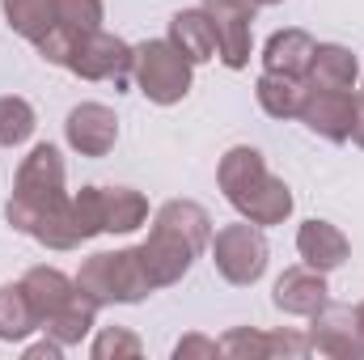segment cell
I'll return each mask as SVG.
<instances>
[{
    "instance_id": "ac0fdd59",
    "label": "cell",
    "mask_w": 364,
    "mask_h": 360,
    "mask_svg": "<svg viewBox=\"0 0 364 360\" xmlns=\"http://www.w3.org/2000/svg\"><path fill=\"white\" fill-rule=\"evenodd\" d=\"M309 81L301 77H288V73H263L259 77V106L272 115V119H296L301 115V102H305Z\"/></svg>"
},
{
    "instance_id": "277c9868",
    "label": "cell",
    "mask_w": 364,
    "mask_h": 360,
    "mask_svg": "<svg viewBox=\"0 0 364 360\" xmlns=\"http://www.w3.org/2000/svg\"><path fill=\"white\" fill-rule=\"evenodd\" d=\"M77 288L93 297L97 305H110V301H140L153 292L149 284V271L140 263V250H102L90 255L81 271H77Z\"/></svg>"
},
{
    "instance_id": "d6986e66",
    "label": "cell",
    "mask_w": 364,
    "mask_h": 360,
    "mask_svg": "<svg viewBox=\"0 0 364 360\" xmlns=\"http://www.w3.org/2000/svg\"><path fill=\"white\" fill-rule=\"evenodd\" d=\"M93 318H97V301H93V297H85V292L77 288V292L68 297V305H60V309H55L43 327L51 331V339H60V344L68 348V344H81V339L90 335Z\"/></svg>"
},
{
    "instance_id": "52a82bcc",
    "label": "cell",
    "mask_w": 364,
    "mask_h": 360,
    "mask_svg": "<svg viewBox=\"0 0 364 360\" xmlns=\"http://www.w3.org/2000/svg\"><path fill=\"white\" fill-rule=\"evenodd\" d=\"M208 17L216 21V55L229 68H246L250 64V21L259 0H203Z\"/></svg>"
},
{
    "instance_id": "6da1fadb",
    "label": "cell",
    "mask_w": 364,
    "mask_h": 360,
    "mask_svg": "<svg viewBox=\"0 0 364 360\" xmlns=\"http://www.w3.org/2000/svg\"><path fill=\"white\" fill-rule=\"evenodd\" d=\"M212 242V221L199 203L191 199H170L157 221H153V233L149 242L140 246V263L149 271V284L153 288H170L174 280L186 275L191 259Z\"/></svg>"
},
{
    "instance_id": "1f68e13d",
    "label": "cell",
    "mask_w": 364,
    "mask_h": 360,
    "mask_svg": "<svg viewBox=\"0 0 364 360\" xmlns=\"http://www.w3.org/2000/svg\"><path fill=\"white\" fill-rule=\"evenodd\" d=\"M356 318H360V327H364V305H360V309H356Z\"/></svg>"
},
{
    "instance_id": "5b68a950",
    "label": "cell",
    "mask_w": 364,
    "mask_h": 360,
    "mask_svg": "<svg viewBox=\"0 0 364 360\" xmlns=\"http://www.w3.org/2000/svg\"><path fill=\"white\" fill-rule=\"evenodd\" d=\"M132 73H136L140 93L149 102H157V106H174L191 90V60L182 55L170 38L140 43L132 51Z\"/></svg>"
},
{
    "instance_id": "4316f807",
    "label": "cell",
    "mask_w": 364,
    "mask_h": 360,
    "mask_svg": "<svg viewBox=\"0 0 364 360\" xmlns=\"http://www.w3.org/2000/svg\"><path fill=\"white\" fill-rule=\"evenodd\" d=\"M220 352L225 356H272V335H259V331H233L220 339Z\"/></svg>"
},
{
    "instance_id": "603a6c76",
    "label": "cell",
    "mask_w": 364,
    "mask_h": 360,
    "mask_svg": "<svg viewBox=\"0 0 364 360\" xmlns=\"http://www.w3.org/2000/svg\"><path fill=\"white\" fill-rule=\"evenodd\" d=\"M34 136V106L26 97H0V149H17Z\"/></svg>"
},
{
    "instance_id": "2e32d148",
    "label": "cell",
    "mask_w": 364,
    "mask_h": 360,
    "mask_svg": "<svg viewBox=\"0 0 364 360\" xmlns=\"http://www.w3.org/2000/svg\"><path fill=\"white\" fill-rule=\"evenodd\" d=\"M356 55L339 43H318L314 51V64H309V85L314 90H352L356 85Z\"/></svg>"
},
{
    "instance_id": "cb8c5ba5",
    "label": "cell",
    "mask_w": 364,
    "mask_h": 360,
    "mask_svg": "<svg viewBox=\"0 0 364 360\" xmlns=\"http://www.w3.org/2000/svg\"><path fill=\"white\" fill-rule=\"evenodd\" d=\"M73 221L81 229V242L106 229V203H102V186H85L77 199H73Z\"/></svg>"
},
{
    "instance_id": "484cf974",
    "label": "cell",
    "mask_w": 364,
    "mask_h": 360,
    "mask_svg": "<svg viewBox=\"0 0 364 360\" xmlns=\"http://www.w3.org/2000/svg\"><path fill=\"white\" fill-rule=\"evenodd\" d=\"M81 38H85V34H77V30H68V26H60V21H55V26H51L34 47L43 51V60H51V64H64V68H68V64H73V55H77V47H81Z\"/></svg>"
},
{
    "instance_id": "7a4b0ae2",
    "label": "cell",
    "mask_w": 364,
    "mask_h": 360,
    "mask_svg": "<svg viewBox=\"0 0 364 360\" xmlns=\"http://www.w3.org/2000/svg\"><path fill=\"white\" fill-rule=\"evenodd\" d=\"M216 179H220L225 199L246 221H255V225H279L292 212V191L267 170V162H263L259 149H246V144L229 149L220 157V174Z\"/></svg>"
},
{
    "instance_id": "9a60e30c",
    "label": "cell",
    "mask_w": 364,
    "mask_h": 360,
    "mask_svg": "<svg viewBox=\"0 0 364 360\" xmlns=\"http://www.w3.org/2000/svg\"><path fill=\"white\" fill-rule=\"evenodd\" d=\"M170 43L191 64H203L216 55V21L208 17V9H186L170 21Z\"/></svg>"
},
{
    "instance_id": "d6a6232c",
    "label": "cell",
    "mask_w": 364,
    "mask_h": 360,
    "mask_svg": "<svg viewBox=\"0 0 364 360\" xmlns=\"http://www.w3.org/2000/svg\"><path fill=\"white\" fill-rule=\"evenodd\" d=\"M259 4H279V0H259Z\"/></svg>"
},
{
    "instance_id": "7c38bea8",
    "label": "cell",
    "mask_w": 364,
    "mask_h": 360,
    "mask_svg": "<svg viewBox=\"0 0 364 360\" xmlns=\"http://www.w3.org/2000/svg\"><path fill=\"white\" fill-rule=\"evenodd\" d=\"M322 305H326V280H322V271L292 268V271H284V275L275 280V309L314 318Z\"/></svg>"
},
{
    "instance_id": "4dcf8cb0",
    "label": "cell",
    "mask_w": 364,
    "mask_h": 360,
    "mask_svg": "<svg viewBox=\"0 0 364 360\" xmlns=\"http://www.w3.org/2000/svg\"><path fill=\"white\" fill-rule=\"evenodd\" d=\"M352 140L364 149V97H356V119H352Z\"/></svg>"
},
{
    "instance_id": "5bb4252c",
    "label": "cell",
    "mask_w": 364,
    "mask_h": 360,
    "mask_svg": "<svg viewBox=\"0 0 364 360\" xmlns=\"http://www.w3.org/2000/svg\"><path fill=\"white\" fill-rule=\"evenodd\" d=\"M314 51L318 43L305 34V30H275L263 47V64L267 73H288V77H309V64H314Z\"/></svg>"
},
{
    "instance_id": "3957f363",
    "label": "cell",
    "mask_w": 364,
    "mask_h": 360,
    "mask_svg": "<svg viewBox=\"0 0 364 360\" xmlns=\"http://www.w3.org/2000/svg\"><path fill=\"white\" fill-rule=\"evenodd\" d=\"M60 199H68L64 195V162H60V149L34 144L30 157L17 170V186H13V199H9L4 216H9L13 229L34 233V225L43 221V212L55 208Z\"/></svg>"
},
{
    "instance_id": "8992f818",
    "label": "cell",
    "mask_w": 364,
    "mask_h": 360,
    "mask_svg": "<svg viewBox=\"0 0 364 360\" xmlns=\"http://www.w3.org/2000/svg\"><path fill=\"white\" fill-rule=\"evenodd\" d=\"M212 259H216V271L229 284H255L267 271V238H263V225L237 221V225L216 229Z\"/></svg>"
},
{
    "instance_id": "e0dca14e",
    "label": "cell",
    "mask_w": 364,
    "mask_h": 360,
    "mask_svg": "<svg viewBox=\"0 0 364 360\" xmlns=\"http://www.w3.org/2000/svg\"><path fill=\"white\" fill-rule=\"evenodd\" d=\"M21 288H26L38 322H47L60 305H68V297L77 292V280H68L64 271H55V268H30L26 280H21Z\"/></svg>"
},
{
    "instance_id": "44dd1931",
    "label": "cell",
    "mask_w": 364,
    "mask_h": 360,
    "mask_svg": "<svg viewBox=\"0 0 364 360\" xmlns=\"http://www.w3.org/2000/svg\"><path fill=\"white\" fill-rule=\"evenodd\" d=\"M4 21L21 38L38 43L55 26V0H4Z\"/></svg>"
},
{
    "instance_id": "ba28073f",
    "label": "cell",
    "mask_w": 364,
    "mask_h": 360,
    "mask_svg": "<svg viewBox=\"0 0 364 360\" xmlns=\"http://www.w3.org/2000/svg\"><path fill=\"white\" fill-rule=\"evenodd\" d=\"M309 348L322 356H343V360H360L364 356V327L356 318V309L348 305H322L314 314V331H309Z\"/></svg>"
},
{
    "instance_id": "30bf717a",
    "label": "cell",
    "mask_w": 364,
    "mask_h": 360,
    "mask_svg": "<svg viewBox=\"0 0 364 360\" xmlns=\"http://www.w3.org/2000/svg\"><path fill=\"white\" fill-rule=\"evenodd\" d=\"M68 68L77 77H85V81H114V85H123V77L132 73V47L123 38H114V34L93 30V34L81 38V47H77Z\"/></svg>"
},
{
    "instance_id": "9c48e42d",
    "label": "cell",
    "mask_w": 364,
    "mask_h": 360,
    "mask_svg": "<svg viewBox=\"0 0 364 360\" xmlns=\"http://www.w3.org/2000/svg\"><path fill=\"white\" fill-rule=\"evenodd\" d=\"M309 132H318L322 140H352V119H356V97L352 90H305V102H301V115Z\"/></svg>"
},
{
    "instance_id": "4fadbf2b",
    "label": "cell",
    "mask_w": 364,
    "mask_h": 360,
    "mask_svg": "<svg viewBox=\"0 0 364 360\" xmlns=\"http://www.w3.org/2000/svg\"><path fill=\"white\" fill-rule=\"evenodd\" d=\"M296 250L305 259V268L314 271H335L348 259V238L331 225V221H305L296 233Z\"/></svg>"
},
{
    "instance_id": "7402d4cb",
    "label": "cell",
    "mask_w": 364,
    "mask_h": 360,
    "mask_svg": "<svg viewBox=\"0 0 364 360\" xmlns=\"http://www.w3.org/2000/svg\"><path fill=\"white\" fill-rule=\"evenodd\" d=\"M38 327V314L26 297L21 284H4L0 288V339H26Z\"/></svg>"
},
{
    "instance_id": "8fae6325",
    "label": "cell",
    "mask_w": 364,
    "mask_h": 360,
    "mask_svg": "<svg viewBox=\"0 0 364 360\" xmlns=\"http://www.w3.org/2000/svg\"><path fill=\"white\" fill-rule=\"evenodd\" d=\"M119 140V119L110 106L102 102H81L73 115H68V144L81 153V157H106Z\"/></svg>"
},
{
    "instance_id": "ffe728a7",
    "label": "cell",
    "mask_w": 364,
    "mask_h": 360,
    "mask_svg": "<svg viewBox=\"0 0 364 360\" xmlns=\"http://www.w3.org/2000/svg\"><path fill=\"white\" fill-rule=\"evenodd\" d=\"M102 203H106V233H132L149 221V199L132 186L102 191Z\"/></svg>"
},
{
    "instance_id": "d4e9b609",
    "label": "cell",
    "mask_w": 364,
    "mask_h": 360,
    "mask_svg": "<svg viewBox=\"0 0 364 360\" xmlns=\"http://www.w3.org/2000/svg\"><path fill=\"white\" fill-rule=\"evenodd\" d=\"M55 21L77 34H93L102 26V0H55Z\"/></svg>"
},
{
    "instance_id": "f546056e",
    "label": "cell",
    "mask_w": 364,
    "mask_h": 360,
    "mask_svg": "<svg viewBox=\"0 0 364 360\" xmlns=\"http://www.w3.org/2000/svg\"><path fill=\"white\" fill-rule=\"evenodd\" d=\"M60 352H64V344H60V339H43V344H34L26 356H60Z\"/></svg>"
},
{
    "instance_id": "f1b7e54d",
    "label": "cell",
    "mask_w": 364,
    "mask_h": 360,
    "mask_svg": "<svg viewBox=\"0 0 364 360\" xmlns=\"http://www.w3.org/2000/svg\"><path fill=\"white\" fill-rule=\"evenodd\" d=\"M195 352H199V356H216V352H220V344H212V339H199V335H191V339H182L178 348H174V356H195Z\"/></svg>"
},
{
    "instance_id": "83f0119b",
    "label": "cell",
    "mask_w": 364,
    "mask_h": 360,
    "mask_svg": "<svg viewBox=\"0 0 364 360\" xmlns=\"http://www.w3.org/2000/svg\"><path fill=\"white\" fill-rule=\"evenodd\" d=\"M93 356L106 360V356H140V339L127 335V331H102L97 344H93Z\"/></svg>"
}]
</instances>
